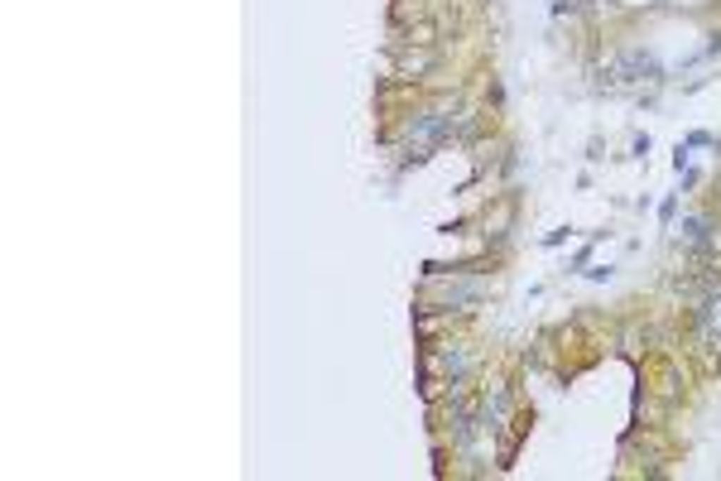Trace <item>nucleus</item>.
I'll return each mask as SVG.
<instances>
[{
    "instance_id": "nucleus-3",
    "label": "nucleus",
    "mask_w": 721,
    "mask_h": 481,
    "mask_svg": "<svg viewBox=\"0 0 721 481\" xmlns=\"http://www.w3.org/2000/svg\"><path fill=\"white\" fill-rule=\"evenodd\" d=\"M678 231H683V240H688V245H707V240H712V221H707V217H688Z\"/></svg>"
},
{
    "instance_id": "nucleus-2",
    "label": "nucleus",
    "mask_w": 721,
    "mask_h": 481,
    "mask_svg": "<svg viewBox=\"0 0 721 481\" xmlns=\"http://www.w3.org/2000/svg\"><path fill=\"white\" fill-rule=\"evenodd\" d=\"M649 73H654V58L644 54V49H630V54H620L611 82H640V78H649Z\"/></svg>"
},
{
    "instance_id": "nucleus-1",
    "label": "nucleus",
    "mask_w": 721,
    "mask_h": 481,
    "mask_svg": "<svg viewBox=\"0 0 721 481\" xmlns=\"http://www.w3.org/2000/svg\"><path fill=\"white\" fill-rule=\"evenodd\" d=\"M448 135V116H438V111H428V116H419L414 126H409V150H414V159H424L428 150L438 145Z\"/></svg>"
}]
</instances>
